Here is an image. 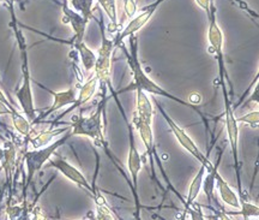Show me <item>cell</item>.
<instances>
[{
  "label": "cell",
  "instance_id": "cell-9",
  "mask_svg": "<svg viewBox=\"0 0 259 220\" xmlns=\"http://www.w3.org/2000/svg\"><path fill=\"white\" fill-rule=\"evenodd\" d=\"M157 109L161 112L162 117L164 118V121H166L168 127H169L170 131L173 132L174 136H176V138L180 143L181 147H183L185 151L189 152V153L192 155L194 159H197V161H199L200 165H204V166L206 167V171H209L210 169H211L213 165L210 163L208 155H204L202 152L199 151L198 145L194 143L192 138H191L190 136L186 134L184 129H181L179 125H178L177 123L167 115V112L164 111V109L161 107V105H158V103H157Z\"/></svg>",
  "mask_w": 259,
  "mask_h": 220
},
{
  "label": "cell",
  "instance_id": "cell-13",
  "mask_svg": "<svg viewBox=\"0 0 259 220\" xmlns=\"http://www.w3.org/2000/svg\"><path fill=\"white\" fill-rule=\"evenodd\" d=\"M37 85L42 87V89L47 90L48 93L53 95L54 102L50 108H47L46 111L42 112L40 116H37L36 119H35L34 123H32V125L37 124V123L44 122L45 119L48 117V116H51L52 113L58 111V109L63 108V107H65V106H69V105L71 106V105H73L74 102H76V99H77V89L76 88H69L67 90H64V92L56 93V92H53V90L48 89V88H46V87L40 85V83H37Z\"/></svg>",
  "mask_w": 259,
  "mask_h": 220
},
{
  "label": "cell",
  "instance_id": "cell-25",
  "mask_svg": "<svg viewBox=\"0 0 259 220\" xmlns=\"http://www.w3.org/2000/svg\"><path fill=\"white\" fill-rule=\"evenodd\" d=\"M235 3H236V4H238L239 6H240V8H241L242 10H245V11L247 12L248 15H251L252 17L255 18V19L258 18V14H257V12L252 11V10H251L250 8H248V5L246 4V2H244V0H235Z\"/></svg>",
  "mask_w": 259,
  "mask_h": 220
},
{
  "label": "cell",
  "instance_id": "cell-26",
  "mask_svg": "<svg viewBox=\"0 0 259 220\" xmlns=\"http://www.w3.org/2000/svg\"><path fill=\"white\" fill-rule=\"evenodd\" d=\"M18 109L17 108H10L8 105H5L4 102L0 101V116H4V115H9L11 116L12 113L17 112Z\"/></svg>",
  "mask_w": 259,
  "mask_h": 220
},
{
  "label": "cell",
  "instance_id": "cell-17",
  "mask_svg": "<svg viewBox=\"0 0 259 220\" xmlns=\"http://www.w3.org/2000/svg\"><path fill=\"white\" fill-rule=\"evenodd\" d=\"M206 172V167L204 166V165H200V169L198 172H197L196 176L192 179V182L190 184V188H189V193H187V200L185 201V213H189L190 209L192 208L194 201L197 200V197H198L200 190H202V183H203V178H204V174Z\"/></svg>",
  "mask_w": 259,
  "mask_h": 220
},
{
  "label": "cell",
  "instance_id": "cell-27",
  "mask_svg": "<svg viewBox=\"0 0 259 220\" xmlns=\"http://www.w3.org/2000/svg\"><path fill=\"white\" fill-rule=\"evenodd\" d=\"M3 2H4L6 6H8L10 15H11V19L17 18V17H16V14H15V2H16V0H3Z\"/></svg>",
  "mask_w": 259,
  "mask_h": 220
},
{
  "label": "cell",
  "instance_id": "cell-11",
  "mask_svg": "<svg viewBox=\"0 0 259 220\" xmlns=\"http://www.w3.org/2000/svg\"><path fill=\"white\" fill-rule=\"evenodd\" d=\"M163 2L164 0H156V2H154L153 4L145 6V8L142 10L141 14L135 16L134 18H131V21L128 22V24L126 25L124 29H121V30L118 33V35L113 39L114 47L118 48L119 45L124 43L125 39H127L128 36H131V35L134 34H137L138 31L141 30V29L143 28L149 21H150L155 12H156V10L160 8V5Z\"/></svg>",
  "mask_w": 259,
  "mask_h": 220
},
{
  "label": "cell",
  "instance_id": "cell-16",
  "mask_svg": "<svg viewBox=\"0 0 259 220\" xmlns=\"http://www.w3.org/2000/svg\"><path fill=\"white\" fill-rule=\"evenodd\" d=\"M215 187H218L219 195L225 205L233 207L235 209H240V199L236 195L234 190L229 187V184L221 177L219 170L215 173Z\"/></svg>",
  "mask_w": 259,
  "mask_h": 220
},
{
  "label": "cell",
  "instance_id": "cell-23",
  "mask_svg": "<svg viewBox=\"0 0 259 220\" xmlns=\"http://www.w3.org/2000/svg\"><path fill=\"white\" fill-rule=\"evenodd\" d=\"M236 122L238 123H246V124H250L252 129H258L259 125V111L255 109V111H252L247 115L242 116V117L236 118Z\"/></svg>",
  "mask_w": 259,
  "mask_h": 220
},
{
  "label": "cell",
  "instance_id": "cell-22",
  "mask_svg": "<svg viewBox=\"0 0 259 220\" xmlns=\"http://www.w3.org/2000/svg\"><path fill=\"white\" fill-rule=\"evenodd\" d=\"M259 208L257 205H253V203H250L247 201H240V211H239L236 214H241L245 219L250 218V216H258Z\"/></svg>",
  "mask_w": 259,
  "mask_h": 220
},
{
  "label": "cell",
  "instance_id": "cell-12",
  "mask_svg": "<svg viewBox=\"0 0 259 220\" xmlns=\"http://www.w3.org/2000/svg\"><path fill=\"white\" fill-rule=\"evenodd\" d=\"M61 11H63V23L64 24H70L71 28L73 30V38L71 41V45L76 43H82L84 40V35H85V29L88 25L89 21H87L82 15L78 14L77 11H74L72 8L69 6V2L64 0L60 4Z\"/></svg>",
  "mask_w": 259,
  "mask_h": 220
},
{
  "label": "cell",
  "instance_id": "cell-8",
  "mask_svg": "<svg viewBox=\"0 0 259 220\" xmlns=\"http://www.w3.org/2000/svg\"><path fill=\"white\" fill-rule=\"evenodd\" d=\"M118 102V101H116ZM119 108L122 113V117H124L126 125H127L128 129V136H130V151H128V158H127V167L130 171V174H131V179H132V194L135 196V205H136V218H139V209H141V202H139V197H138V174L139 171L142 170V165H143V159L144 157L139 155V152L137 150V145L135 143V136H134V129H132V125L130 124L127 118H126V115L124 112V109L121 108L120 103L118 102Z\"/></svg>",
  "mask_w": 259,
  "mask_h": 220
},
{
  "label": "cell",
  "instance_id": "cell-4",
  "mask_svg": "<svg viewBox=\"0 0 259 220\" xmlns=\"http://www.w3.org/2000/svg\"><path fill=\"white\" fill-rule=\"evenodd\" d=\"M206 17L209 19V28H208V40L210 44V53L215 54L216 60H218L219 65V81L220 86H221L223 98H229L228 92H227V83L231 87V94L233 95V88L232 82L229 80L228 72L226 69V61H225V54H223V33L218 23V9H216L215 3L213 0L210 2L209 9L205 11Z\"/></svg>",
  "mask_w": 259,
  "mask_h": 220
},
{
  "label": "cell",
  "instance_id": "cell-24",
  "mask_svg": "<svg viewBox=\"0 0 259 220\" xmlns=\"http://www.w3.org/2000/svg\"><path fill=\"white\" fill-rule=\"evenodd\" d=\"M202 100H203V98H202V95H200L199 93L193 92V93H191L190 95H189V101H187V102H189L190 105H192L193 107H196V106L200 105Z\"/></svg>",
  "mask_w": 259,
  "mask_h": 220
},
{
  "label": "cell",
  "instance_id": "cell-19",
  "mask_svg": "<svg viewBox=\"0 0 259 220\" xmlns=\"http://www.w3.org/2000/svg\"><path fill=\"white\" fill-rule=\"evenodd\" d=\"M72 46L74 50H76L77 54L79 56V59L82 61L84 70H85L87 72L94 70V67H95V63H96V58H97L95 52L90 50V48L84 44V41H82V43L72 44Z\"/></svg>",
  "mask_w": 259,
  "mask_h": 220
},
{
  "label": "cell",
  "instance_id": "cell-30",
  "mask_svg": "<svg viewBox=\"0 0 259 220\" xmlns=\"http://www.w3.org/2000/svg\"><path fill=\"white\" fill-rule=\"evenodd\" d=\"M2 171H3V167H2V166H0V172H2Z\"/></svg>",
  "mask_w": 259,
  "mask_h": 220
},
{
  "label": "cell",
  "instance_id": "cell-29",
  "mask_svg": "<svg viewBox=\"0 0 259 220\" xmlns=\"http://www.w3.org/2000/svg\"><path fill=\"white\" fill-rule=\"evenodd\" d=\"M52 2H54V3H56V4H59L60 5V3L58 2V0H52Z\"/></svg>",
  "mask_w": 259,
  "mask_h": 220
},
{
  "label": "cell",
  "instance_id": "cell-21",
  "mask_svg": "<svg viewBox=\"0 0 259 220\" xmlns=\"http://www.w3.org/2000/svg\"><path fill=\"white\" fill-rule=\"evenodd\" d=\"M67 2H70V4L72 6L74 11H77L78 14L82 15L87 21L96 19L93 11L94 0H67Z\"/></svg>",
  "mask_w": 259,
  "mask_h": 220
},
{
  "label": "cell",
  "instance_id": "cell-15",
  "mask_svg": "<svg viewBox=\"0 0 259 220\" xmlns=\"http://www.w3.org/2000/svg\"><path fill=\"white\" fill-rule=\"evenodd\" d=\"M71 127H65V128H58V129H53L50 128L48 130H44L41 132H37L35 134L34 131H31L30 136L25 137V140L28 142V145L30 144L34 150H37V148H42L45 145L50 144L52 141H53L54 137L57 136L63 135L66 131H69Z\"/></svg>",
  "mask_w": 259,
  "mask_h": 220
},
{
  "label": "cell",
  "instance_id": "cell-28",
  "mask_svg": "<svg viewBox=\"0 0 259 220\" xmlns=\"http://www.w3.org/2000/svg\"><path fill=\"white\" fill-rule=\"evenodd\" d=\"M258 83V82H257ZM257 83H255V89H254V92L252 93V95H251V98L248 99V102H255L258 105V93H259V87H258V85Z\"/></svg>",
  "mask_w": 259,
  "mask_h": 220
},
{
  "label": "cell",
  "instance_id": "cell-5",
  "mask_svg": "<svg viewBox=\"0 0 259 220\" xmlns=\"http://www.w3.org/2000/svg\"><path fill=\"white\" fill-rule=\"evenodd\" d=\"M101 19H95L97 23L100 24V29H101V36H102V44L100 47L99 52H97V58L95 67H94V76L99 81V87L101 89L102 95H107V90L111 92L112 98H116V93L112 86V56L114 52L115 47L113 44V39H108L106 35V28L105 23Z\"/></svg>",
  "mask_w": 259,
  "mask_h": 220
},
{
  "label": "cell",
  "instance_id": "cell-6",
  "mask_svg": "<svg viewBox=\"0 0 259 220\" xmlns=\"http://www.w3.org/2000/svg\"><path fill=\"white\" fill-rule=\"evenodd\" d=\"M70 137H72L71 135V129L69 131H66L64 134L63 137H60L59 140L51 142L50 144L45 145L42 148H37V150L32 151H25L23 154V163L27 166V176L24 177V187H23V199L24 203L27 200V192L29 187L32 184V179L34 176L44 167L45 164H47V161L51 159L52 155L56 153L58 148H60L61 145L66 143V141Z\"/></svg>",
  "mask_w": 259,
  "mask_h": 220
},
{
  "label": "cell",
  "instance_id": "cell-18",
  "mask_svg": "<svg viewBox=\"0 0 259 220\" xmlns=\"http://www.w3.org/2000/svg\"><path fill=\"white\" fill-rule=\"evenodd\" d=\"M100 6H101L105 14L108 16L109 23L108 28H107V31L111 34L119 33L121 30L120 24L118 23V12H116V3L115 0H97Z\"/></svg>",
  "mask_w": 259,
  "mask_h": 220
},
{
  "label": "cell",
  "instance_id": "cell-1",
  "mask_svg": "<svg viewBox=\"0 0 259 220\" xmlns=\"http://www.w3.org/2000/svg\"><path fill=\"white\" fill-rule=\"evenodd\" d=\"M127 39L130 40V51L126 50L124 43H122L121 45H119V47H121V50L124 51L126 59H127V64H128L130 69H131L132 77H134V83H131V85L127 87V88L120 90L119 93L127 92V90H142V92H144L147 94H151V95H157V96H162V98H168V99L173 100V101L178 102L179 105H183V106H186V107L192 108L194 112L198 113L199 117L202 118L204 124H205L206 129L209 130L208 119L205 118V116H204L198 108L193 107V106L190 105V103L187 101H184V100L177 98V96H174L173 94L167 92L166 89H163L162 87L158 86L157 83H155L154 81L151 80L150 77L147 75V74H145L143 67H142L141 61H139V59H138V39H137V35L134 34V35H131V36H128Z\"/></svg>",
  "mask_w": 259,
  "mask_h": 220
},
{
  "label": "cell",
  "instance_id": "cell-2",
  "mask_svg": "<svg viewBox=\"0 0 259 220\" xmlns=\"http://www.w3.org/2000/svg\"><path fill=\"white\" fill-rule=\"evenodd\" d=\"M108 101V96L102 95L101 101L97 105L96 111L92 113V115L88 116V117H84V116H73L72 119H71L70 127H71V135L72 136H87V137L92 138L94 144L96 147L102 148L103 152L107 154V157L109 158L113 161V164L115 165V167L118 169L119 172L121 173V176L127 180L130 188L131 190H134L132 188L131 180L128 179L127 176H126L124 170L121 167V163H119L118 160L113 157L112 152L109 151L108 148V142L106 140L105 130L106 128L103 127L102 119L106 118V103Z\"/></svg>",
  "mask_w": 259,
  "mask_h": 220
},
{
  "label": "cell",
  "instance_id": "cell-20",
  "mask_svg": "<svg viewBox=\"0 0 259 220\" xmlns=\"http://www.w3.org/2000/svg\"><path fill=\"white\" fill-rule=\"evenodd\" d=\"M94 202L96 205V214L97 219H102V220H107V219H119V216L115 214V212L111 208V206L108 205L107 200L105 199V196L102 194H100L97 192L96 196L94 197Z\"/></svg>",
  "mask_w": 259,
  "mask_h": 220
},
{
  "label": "cell",
  "instance_id": "cell-10",
  "mask_svg": "<svg viewBox=\"0 0 259 220\" xmlns=\"http://www.w3.org/2000/svg\"><path fill=\"white\" fill-rule=\"evenodd\" d=\"M47 163L48 167H54V169H57L64 177H66L67 179L71 180V182H73L76 186H78L80 189H83L84 192L88 194V195L94 200V197L96 196L97 192H99L97 188L95 187V184L92 186V184L88 182V179L84 177V174L80 172L78 169H76L73 165H71L65 158L60 157V155H57L54 159L51 158Z\"/></svg>",
  "mask_w": 259,
  "mask_h": 220
},
{
  "label": "cell",
  "instance_id": "cell-14",
  "mask_svg": "<svg viewBox=\"0 0 259 220\" xmlns=\"http://www.w3.org/2000/svg\"><path fill=\"white\" fill-rule=\"evenodd\" d=\"M78 87H79V93H78V95H77L76 102H74L73 105H71V107L69 109H66V111L58 116V117L54 119L53 122H52V127H53V125H56L61 118L65 117V116L69 115L70 112H72L73 109L82 107V106L85 105L89 100H92L93 96L95 95L97 88H99V81H97L95 76H93V77H90L88 81H85L83 85H80Z\"/></svg>",
  "mask_w": 259,
  "mask_h": 220
},
{
  "label": "cell",
  "instance_id": "cell-7",
  "mask_svg": "<svg viewBox=\"0 0 259 220\" xmlns=\"http://www.w3.org/2000/svg\"><path fill=\"white\" fill-rule=\"evenodd\" d=\"M225 101V124L226 131L228 136V142L231 144L233 161H234V169L236 174V186H238V194L240 201H244L245 196L242 192V183L240 177V161H239V123L236 122L234 116V108H233L232 100L229 98H223Z\"/></svg>",
  "mask_w": 259,
  "mask_h": 220
},
{
  "label": "cell",
  "instance_id": "cell-3",
  "mask_svg": "<svg viewBox=\"0 0 259 220\" xmlns=\"http://www.w3.org/2000/svg\"><path fill=\"white\" fill-rule=\"evenodd\" d=\"M11 28L15 33V38L17 40V45L21 53V71H22V83L16 90V98H17L19 105H21L23 115L27 117L29 122L34 123L36 119V112L38 109L34 106V96H32L31 88V76H30V67H29V57H28V46L27 41L23 35L22 29L18 27L17 21H11Z\"/></svg>",
  "mask_w": 259,
  "mask_h": 220
}]
</instances>
